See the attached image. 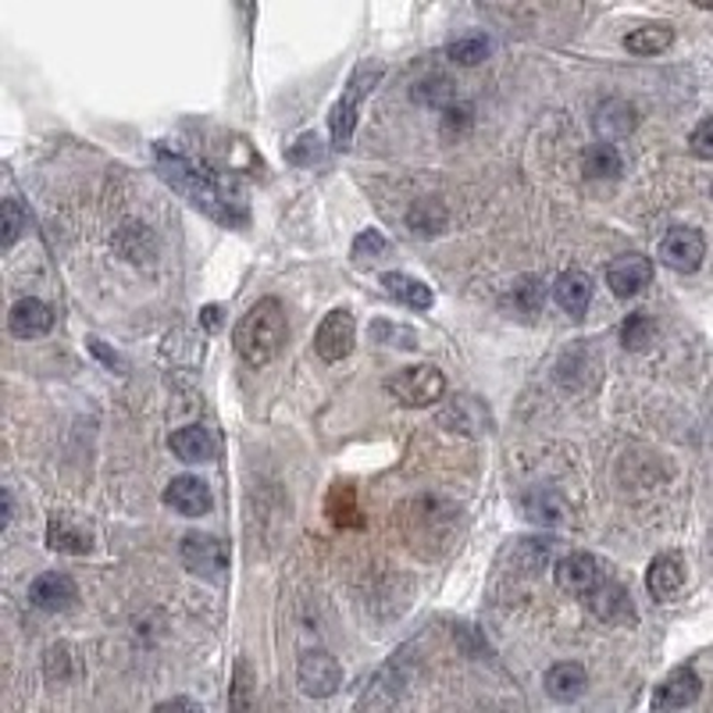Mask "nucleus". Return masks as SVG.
I'll return each mask as SVG.
<instances>
[{
    "label": "nucleus",
    "mask_w": 713,
    "mask_h": 713,
    "mask_svg": "<svg viewBox=\"0 0 713 713\" xmlns=\"http://www.w3.org/2000/svg\"><path fill=\"white\" fill-rule=\"evenodd\" d=\"M158 172L175 193L190 200L196 211H204L207 219L222 222V225H243L246 222L243 193L232 185V179L211 172V168L196 164L190 158H182V153H172L168 147H158Z\"/></svg>",
    "instance_id": "nucleus-1"
},
{
    "label": "nucleus",
    "mask_w": 713,
    "mask_h": 713,
    "mask_svg": "<svg viewBox=\"0 0 713 713\" xmlns=\"http://www.w3.org/2000/svg\"><path fill=\"white\" fill-rule=\"evenodd\" d=\"M286 336H289V321H286L283 304L268 297V300H257L251 311L236 321V329H232V347L243 356V364L265 368L283 353Z\"/></svg>",
    "instance_id": "nucleus-2"
},
{
    "label": "nucleus",
    "mask_w": 713,
    "mask_h": 713,
    "mask_svg": "<svg viewBox=\"0 0 713 713\" xmlns=\"http://www.w3.org/2000/svg\"><path fill=\"white\" fill-rule=\"evenodd\" d=\"M382 75H385V68L379 65V61H361V65L353 68L343 97H339V104L332 107V118H329L332 143L339 150H347L353 143V129H356V118H361V104H364L368 93L382 83Z\"/></svg>",
    "instance_id": "nucleus-3"
},
{
    "label": "nucleus",
    "mask_w": 713,
    "mask_h": 713,
    "mask_svg": "<svg viewBox=\"0 0 713 713\" xmlns=\"http://www.w3.org/2000/svg\"><path fill=\"white\" fill-rule=\"evenodd\" d=\"M385 393H390L396 403H403V407H432V403L443 400L446 379H443L439 368L414 364V368L396 371V375L385 382Z\"/></svg>",
    "instance_id": "nucleus-4"
},
{
    "label": "nucleus",
    "mask_w": 713,
    "mask_h": 713,
    "mask_svg": "<svg viewBox=\"0 0 713 713\" xmlns=\"http://www.w3.org/2000/svg\"><path fill=\"white\" fill-rule=\"evenodd\" d=\"M179 556H182V567L204 582H222L228 571V546L219 535L190 532L182 539Z\"/></svg>",
    "instance_id": "nucleus-5"
},
{
    "label": "nucleus",
    "mask_w": 713,
    "mask_h": 713,
    "mask_svg": "<svg viewBox=\"0 0 713 713\" xmlns=\"http://www.w3.org/2000/svg\"><path fill=\"white\" fill-rule=\"evenodd\" d=\"M297 685L304 695H311V700H329V695L343 689V668H339V660L332 653H324V649H307L297 663Z\"/></svg>",
    "instance_id": "nucleus-6"
},
{
    "label": "nucleus",
    "mask_w": 713,
    "mask_h": 713,
    "mask_svg": "<svg viewBox=\"0 0 713 713\" xmlns=\"http://www.w3.org/2000/svg\"><path fill=\"white\" fill-rule=\"evenodd\" d=\"M703 257H706V236H703L700 228H692V225H674V228L663 232V240H660V260H663V265H668L671 272H681V275L700 272Z\"/></svg>",
    "instance_id": "nucleus-7"
},
{
    "label": "nucleus",
    "mask_w": 713,
    "mask_h": 713,
    "mask_svg": "<svg viewBox=\"0 0 713 713\" xmlns=\"http://www.w3.org/2000/svg\"><path fill=\"white\" fill-rule=\"evenodd\" d=\"M353 343H356V321L347 307H336V311L321 318L318 332H315V353L321 361H329V364L343 361V356H350Z\"/></svg>",
    "instance_id": "nucleus-8"
},
{
    "label": "nucleus",
    "mask_w": 713,
    "mask_h": 713,
    "mask_svg": "<svg viewBox=\"0 0 713 713\" xmlns=\"http://www.w3.org/2000/svg\"><path fill=\"white\" fill-rule=\"evenodd\" d=\"M553 578H556V585L564 588V593L578 596V599H585L588 593H596V588L607 582L593 553H567V556H561L556 567H553Z\"/></svg>",
    "instance_id": "nucleus-9"
},
{
    "label": "nucleus",
    "mask_w": 713,
    "mask_h": 713,
    "mask_svg": "<svg viewBox=\"0 0 713 713\" xmlns=\"http://www.w3.org/2000/svg\"><path fill=\"white\" fill-rule=\"evenodd\" d=\"M585 607L593 617H599L603 625H614V628L639 621V610H635L631 593L621 582H603L596 593L585 596Z\"/></svg>",
    "instance_id": "nucleus-10"
},
{
    "label": "nucleus",
    "mask_w": 713,
    "mask_h": 713,
    "mask_svg": "<svg viewBox=\"0 0 713 713\" xmlns=\"http://www.w3.org/2000/svg\"><path fill=\"white\" fill-rule=\"evenodd\" d=\"M29 603L46 614H65L79 603V585L68 575H61V571H46V575L33 578V585H29Z\"/></svg>",
    "instance_id": "nucleus-11"
},
{
    "label": "nucleus",
    "mask_w": 713,
    "mask_h": 713,
    "mask_svg": "<svg viewBox=\"0 0 713 713\" xmlns=\"http://www.w3.org/2000/svg\"><path fill=\"white\" fill-rule=\"evenodd\" d=\"M649 283H653V260L646 254H621L607 265V286L614 297H639Z\"/></svg>",
    "instance_id": "nucleus-12"
},
{
    "label": "nucleus",
    "mask_w": 713,
    "mask_h": 713,
    "mask_svg": "<svg viewBox=\"0 0 713 713\" xmlns=\"http://www.w3.org/2000/svg\"><path fill=\"white\" fill-rule=\"evenodd\" d=\"M164 503L175 510V514L182 518H204L207 510L214 507V496L207 489L204 478H196V475H179L168 482L164 489Z\"/></svg>",
    "instance_id": "nucleus-13"
},
{
    "label": "nucleus",
    "mask_w": 713,
    "mask_h": 713,
    "mask_svg": "<svg viewBox=\"0 0 713 713\" xmlns=\"http://www.w3.org/2000/svg\"><path fill=\"white\" fill-rule=\"evenodd\" d=\"M703 692V681L695 674L689 663L685 668H674L668 678L660 681L657 692H653V710H685L700 700Z\"/></svg>",
    "instance_id": "nucleus-14"
},
{
    "label": "nucleus",
    "mask_w": 713,
    "mask_h": 713,
    "mask_svg": "<svg viewBox=\"0 0 713 713\" xmlns=\"http://www.w3.org/2000/svg\"><path fill=\"white\" fill-rule=\"evenodd\" d=\"M54 329V311H51V304H43L36 297H25L11 307V315H8V332L14 339H40Z\"/></svg>",
    "instance_id": "nucleus-15"
},
{
    "label": "nucleus",
    "mask_w": 713,
    "mask_h": 713,
    "mask_svg": "<svg viewBox=\"0 0 713 713\" xmlns=\"http://www.w3.org/2000/svg\"><path fill=\"white\" fill-rule=\"evenodd\" d=\"M593 289H596L593 278H588L582 268H571L553 283V300L564 315L582 318L588 311V304H593Z\"/></svg>",
    "instance_id": "nucleus-16"
},
{
    "label": "nucleus",
    "mask_w": 713,
    "mask_h": 713,
    "mask_svg": "<svg viewBox=\"0 0 713 713\" xmlns=\"http://www.w3.org/2000/svg\"><path fill=\"white\" fill-rule=\"evenodd\" d=\"M542 685H546V695L556 703H578L588 692V674L582 663L564 660V663H553L546 678H542Z\"/></svg>",
    "instance_id": "nucleus-17"
},
{
    "label": "nucleus",
    "mask_w": 713,
    "mask_h": 713,
    "mask_svg": "<svg viewBox=\"0 0 713 713\" xmlns=\"http://www.w3.org/2000/svg\"><path fill=\"white\" fill-rule=\"evenodd\" d=\"M646 588L657 599H674L685 588V561L678 553H660L646 571Z\"/></svg>",
    "instance_id": "nucleus-18"
},
{
    "label": "nucleus",
    "mask_w": 713,
    "mask_h": 713,
    "mask_svg": "<svg viewBox=\"0 0 713 713\" xmlns=\"http://www.w3.org/2000/svg\"><path fill=\"white\" fill-rule=\"evenodd\" d=\"M521 507H524V514H529L535 524H546V529L567 521V500L556 489H550V486L529 489V492L521 496Z\"/></svg>",
    "instance_id": "nucleus-19"
},
{
    "label": "nucleus",
    "mask_w": 713,
    "mask_h": 713,
    "mask_svg": "<svg viewBox=\"0 0 713 713\" xmlns=\"http://www.w3.org/2000/svg\"><path fill=\"white\" fill-rule=\"evenodd\" d=\"M439 422L449 425L454 432H464V436H482V432H492V417L475 396H460L457 403H449Z\"/></svg>",
    "instance_id": "nucleus-20"
},
{
    "label": "nucleus",
    "mask_w": 713,
    "mask_h": 713,
    "mask_svg": "<svg viewBox=\"0 0 713 713\" xmlns=\"http://www.w3.org/2000/svg\"><path fill=\"white\" fill-rule=\"evenodd\" d=\"M46 546L57 553H72V556H86L93 550V535L83 529V524L68 521L65 514H54L46 521Z\"/></svg>",
    "instance_id": "nucleus-21"
},
{
    "label": "nucleus",
    "mask_w": 713,
    "mask_h": 713,
    "mask_svg": "<svg viewBox=\"0 0 713 713\" xmlns=\"http://www.w3.org/2000/svg\"><path fill=\"white\" fill-rule=\"evenodd\" d=\"M382 286H385V292H390L393 300H400L403 307H411V311H428L432 300H436L422 278L403 275V272H385L382 275Z\"/></svg>",
    "instance_id": "nucleus-22"
},
{
    "label": "nucleus",
    "mask_w": 713,
    "mask_h": 713,
    "mask_svg": "<svg viewBox=\"0 0 713 713\" xmlns=\"http://www.w3.org/2000/svg\"><path fill=\"white\" fill-rule=\"evenodd\" d=\"M168 446H172V454L185 464H204L214 454V439L204 425H185V428L172 432Z\"/></svg>",
    "instance_id": "nucleus-23"
},
{
    "label": "nucleus",
    "mask_w": 713,
    "mask_h": 713,
    "mask_svg": "<svg viewBox=\"0 0 713 713\" xmlns=\"http://www.w3.org/2000/svg\"><path fill=\"white\" fill-rule=\"evenodd\" d=\"M582 172H585V179H617V175L625 172V161H621V153H617L614 143L599 139V143H588L585 147Z\"/></svg>",
    "instance_id": "nucleus-24"
},
{
    "label": "nucleus",
    "mask_w": 713,
    "mask_h": 713,
    "mask_svg": "<svg viewBox=\"0 0 713 713\" xmlns=\"http://www.w3.org/2000/svg\"><path fill=\"white\" fill-rule=\"evenodd\" d=\"M671 43H674V29H671V25H663V22L639 25V29H631V33L625 36L628 54H635V57H653V54H663Z\"/></svg>",
    "instance_id": "nucleus-25"
},
{
    "label": "nucleus",
    "mask_w": 713,
    "mask_h": 713,
    "mask_svg": "<svg viewBox=\"0 0 713 713\" xmlns=\"http://www.w3.org/2000/svg\"><path fill=\"white\" fill-rule=\"evenodd\" d=\"M411 97L425 107H436V111H446L449 104H457V86L446 75H428V79H417L411 86Z\"/></svg>",
    "instance_id": "nucleus-26"
},
{
    "label": "nucleus",
    "mask_w": 713,
    "mask_h": 713,
    "mask_svg": "<svg viewBox=\"0 0 713 713\" xmlns=\"http://www.w3.org/2000/svg\"><path fill=\"white\" fill-rule=\"evenodd\" d=\"M489 40L482 33H468V36H457L454 43L446 46V57L454 61V65H464V68H475V65H482V61L489 57Z\"/></svg>",
    "instance_id": "nucleus-27"
},
{
    "label": "nucleus",
    "mask_w": 713,
    "mask_h": 713,
    "mask_svg": "<svg viewBox=\"0 0 713 713\" xmlns=\"http://www.w3.org/2000/svg\"><path fill=\"white\" fill-rule=\"evenodd\" d=\"M596 129H603L607 136H625L635 129V107L625 100H607L596 115Z\"/></svg>",
    "instance_id": "nucleus-28"
},
{
    "label": "nucleus",
    "mask_w": 713,
    "mask_h": 713,
    "mask_svg": "<svg viewBox=\"0 0 713 713\" xmlns=\"http://www.w3.org/2000/svg\"><path fill=\"white\" fill-rule=\"evenodd\" d=\"M653 336H657V321L649 318L646 311H635V315H628L625 318V324H621V343H625V350H646L649 343H653Z\"/></svg>",
    "instance_id": "nucleus-29"
},
{
    "label": "nucleus",
    "mask_w": 713,
    "mask_h": 713,
    "mask_svg": "<svg viewBox=\"0 0 713 713\" xmlns=\"http://www.w3.org/2000/svg\"><path fill=\"white\" fill-rule=\"evenodd\" d=\"M407 222L417 236H432V232H439L446 225V211L436 204V200H417L414 211L407 214Z\"/></svg>",
    "instance_id": "nucleus-30"
},
{
    "label": "nucleus",
    "mask_w": 713,
    "mask_h": 713,
    "mask_svg": "<svg viewBox=\"0 0 713 713\" xmlns=\"http://www.w3.org/2000/svg\"><path fill=\"white\" fill-rule=\"evenodd\" d=\"M371 339L382 347H396V350H414L417 347V332L407 324H393V321H375L371 324Z\"/></svg>",
    "instance_id": "nucleus-31"
},
{
    "label": "nucleus",
    "mask_w": 713,
    "mask_h": 713,
    "mask_svg": "<svg viewBox=\"0 0 713 713\" xmlns=\"http://www.w3.org/2000/svg\"><path fill=\"white\" fill-rule=\"evenodd\" d=\"M510 300H514L518 311L535 315L542 307V300H546V292H542V283L535 275H524V278H518V283H514V289H510Z\"/></svg>",
    "instance_id": "nucleus-32"
},
{
    "label": "nucleus",
    "mask_w": 713,
    "mask_h": 713,
    "mask_svg": "<svg viewBox=\"0 0 713 713\" xmlns=\"http://www.w3.org/2000/svg\"><path fill=\"white\" fill-rule=\"evenodd\" d=\"M0 214H4V225H0V228H4V232H0V246H4V251H11V246L22 240V232H25L29 222H25V214L19 207V200H11V196L4 200Z\"/></svg>",
    "instance_id": "nucleus-33"
},
{
    "label": "nucleus",
    "mask_w": 713,
    "mask_h": 713,
    "mask_svg": "<svg viewBox=\"0 0 713 713\" xmlns=\"http://www.w3.org/2000/svg\"><path fill=\"white\" fill-rule=\"evenodd\" d=\"M43 674H46V681H57V685L72 678V653H68V646H51V649H46Z\"/></svg>",
    "instance_id": "nucleus-34"
},
{
    "label": "nucleus",
    "mask_w": 713,
    "mask_h": 713,
    "mask_svg": "<svg viewBox=\"0 0 713 713\" xmlns=\"http://www.w3.org/2000/svg\"><path fill=\"white\" fill-rule=\"evenodd\" d=\"M385 251H390V243H385V236L379 228H364L361 236L353 240V260H375V257H382Z\"/></svg>",
    "instance_id": "nucleus-35"
},
{
    "label": "nucleus",
    "mask_w": 713,
    "mask_h": 713,
    "mask_svg": "<svg viewBox=\"0 0 713 713\" xmlns=\"http://www.w3.org/2000/svg\"><path fill=\"white\" fill-rule=\"evenodd\" d=\"M689 150H692V158L713 161V115H710V118H703L700 126L692 129V136H689Z\"/></svg>",
    "instance_id": "nucleus-36"
},
{
    "label": "nucleus",
    "mask_w": 713,
    "mask_h": 713,
    "mask_svg": "<svg viewBox=\"0 0 713 713\" xmlns=\"http://www.w3.org/2000/svg\"><path fill=\"white\" fill-rule=\"evenodd\" d=\"M471 118H475V111H471V104H449L446 111H443V136H460L464 129L471 126Z\"/></svg>",
    "instance_id": "nucleus-37"
},
{
    "label": "nucleus",
    "mask_w": 713,
    "mask_h": 713,
    "mask_svg": "<svg viewBox=\"0 0 713 713\" xmlns=\"http://www.w3.org/2000/svg\"><path fill=\"white\" fill-rule=\"evenodd\" d=\"M321 139L318 136H300V143L289 150V161L292 164H311V161H318L321 158Z\"/></svg>",
    "instance_id": "nucleus-38"
},
{
    "label": "nucleus",
    "mask_w": 713,
    "mask_h": 713,
    "mask_svg": "<svg viewBox=\"0 0 713 713\" xmlns=\"http://www.w3.org/2000/svg\"><path fill=\"white\" fill-rule=\"evenodd\" d=\"M158 710H200L196 700H168V703H158Z\"/></svg>",
    "instance_id": "nucleus-39"
},
{
    "label": "nucleus",
    "mask_w": 713,
    "mask_h": 713,
    "mask_svg": "<svg viewBox=\"0 0 713 713\" xmlns=\"http://www.w3.org/2000/svg\"><path fill=\"white\" fill-rule=\"evenodd\" d=\"M219 315H222L219 307H204V324H207V329H219V321H222Z\"/></svg>",
    "instance_id": "nucleus-40"
},
{
    "label": "nucleus",
    "mask_w": 713,
    "mask_h": 713,
    "mask_svg": "<svg viewBox=\"0 0 713 713\" xmlns=\"http://www.w3.org/2000/svg\"><path fill=\"white\" fill-rule=\"evenodd\" d=\"M11 510H14V500H11V489H4V524L11 521Z\"/></svg>",
    "instance_id": "nucleus-41"
},
{
    "label": "nucleus",
    "mask_w": 713,
    "mask_h": 713,
    "mask_svg": "<svg viewBox=\"0 0 713 713\" xmlns=\"http://www.w3.org/2000/svg\"><path fill=\"white\" fill-rule=\"evenodd\" d=\"M695 8H703V11H713V0H692Z\"/></svg>",
    "instance_id": "nucleus-42"
}]
</instances>
